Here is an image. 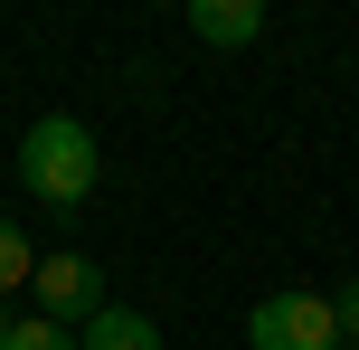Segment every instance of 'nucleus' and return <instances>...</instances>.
<instances>
[{"instance_id":"nucleus-8","label":"nucleus","mask_w":359,"mask_h":350,"mask_svg":"<svg viewBox=\"0 0 359 350\" xmlns=\"http://www.w3.org/2000/svg\"><path fill=\"white\" fill-rule=\"evenodd\" d=\"M331 322H341V341L359 350V284H341V294H331Z\"/></svg>"},{"instance_id":"nucleus-2","label":"nucleus","mask_w":359,"mask_h":350,"mask_svg":"<svg viewBox=\"0 0 359 350\" xmlns=\"http://www.w3.org/2000/svg\"><path fill=\"white\" fill-rule=\"evenodd\" d=\"M246 350H341L331 294H265L246 313Z\"/></svg>"},{"instance_id":"nucleus-9","label":"nucleus","mask_w":359,"mask_h":350,"mask_svg":"<svg viewBox=\"0 0 359 350\" xmlns=\"http://www.w3.org/2000/svg\"><path fill=\"white\" fill-rule=\"evenodd\" d=\"M0 341H10V313H0Z\"/></svg>"},{"instance_id":"nucleus-7","label":"nucleus","mask_w":359,"mask_h":350,"mask_svg":"<svg viewBox=\"0 0 359 350\" xmlns=\"http://www.w3.org/2000/svg\"><path fill=\"white\" fill-rule=\"evenodd\" d=\"M0 350H76V332H57L48 313H19V322H10V341H0Z\"/></svg>"},{"instance_id":"nucleus-4","label":"nucleus","mask_w":359,"mask_h":350,"mask_svg":"<svg viewBox=\"0 0 359 350\" xmlns=\"http://www.w3.org/2000/svg\"><path fill=\"white\" fill-rule=\"evenodd\" d=\"M189 29L208 48H255L265 38V0H189Z\"/></svg>"},{"instance_id":"nucleus-1","label":"nucleus","mask_w":359,"mask_h":350,"mask_svg":"<svg viewBox=\"0 0 359 350\" xmlns=\"http://www.w3.org/2000/svg\"><path fill=\"white\" fill-rule=\"evenodd\" d=\"M95 180H104V152H95V133L76 114H48V123L19 133V189L29 199L76 208V199H95Z\"/></svg>"},{"instance_id":"nucleus-5","label":"nucleus","mask_w":359,"mask_h":350,"mask_svg":"<svg viewBox=\"0 0 359 350\" xmlns=\"http://www.w3.org/2000/svg\"><path fill=\"white\" fill-rule=\"evenodd\" d=\"M76 350H170L161 332H151V313H123V303H104V313L86 322V341Z\"/></svg>"},{"instance_id":"nucleus-3","label":"nucleus","mask_w":359,"mask_h":350,"mask_svg":"<svg viewBox=\"0 0 359 350\" xmlns=\"http://www.w3.org/2000/svg\"><path fill=\"white\" fill-rule=\"evenodd\" d=\"M29 294H38V313H48L57 332H86V322L104 313V275H95V256H38Z\"/></svg>"},{"instance_id":"nucleus-10","label":"nucleus","mask_w":359,"mask_h":350,"mask_svg":"<svg viewBox=\"0 0 359 350\" xmlns=\"http://www.w3.org/2000/svg\"><path fill=\"white\" fill-rule=\"evenodd\" d=\"M341 350H350V341H341Z\"/></svg>"},{"instance_id":"nucleus-6","label":"nucleus","mask_w":359,"mask_h":350,"mask_svg":"<svg viewBox=\"0 0 359 350\" xmlns=\"http://www.w3.org/2000/svg\"><path fill=\"white\" fill-rule=\"evenodd\" d=\"M29 275H38V246L19 237L10 218H0V303H10V294H19V284H29Z\"/></svg>"}]
</instances>
